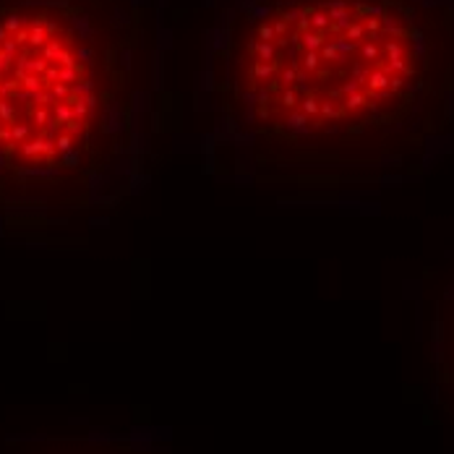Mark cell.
<instances>
[{"label":"cell","mask_w":454,"mask_h":454,"mask_svg":"<svg viewBox=\"0 0 454 454\" xmlns=\"http://www.w3.org/2000/svg\"><path fill=\"white\" fill-rule=\"evenodd\" d=\"M220 66L251 167L318 178L360 164L371 136L410 110L428 39L407 0H245Z\"/></svg>","instance_id":"7a4b0ae2"},{"label":"cell","mask_w":454,"mask_h":454,"mask_svg":"<svg viewBox=\"0 0 454 454\" xmlns=\"http://www.w3.org/2000/svg\"><path fill=\"white\" fill-rule=\"evenodd\" d=\"M139 0H0V230L115 209L139 175Z\"/></svg>","instance_id":"6da1fadb"}]
</instances>
